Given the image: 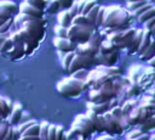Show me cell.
Masks as SVG:
<instances>
[{"instance_id":"cell-47","label":"cell","mask_w":155,"mask_h":140,"mask_svg":"<svg viewBox=\"0 0 155 140\" xmlns=\"http://www.w3.org/2000/svg\"><path fill=\"white\" fill-rule=\"evenodd\" d=\"M149 136H150V134H148L147 131H143L137 139H134V140H149Z\"/></svg>"},{"instance_id":"cell-53","label":"cell","mask_w":155,"mask_h":140,"mask_svg":"<svg viewBox=\"0 0 155 140\" xmlns=\"http://www.w3.org/2000/svg\"><path fill=\"white\" fill-rule=\"evenodd\" d=\"M4 119V117H2V113H1V110H0V121H2Z\"/></svg>"},{"instance_id":"cell-31","label":"cell","mask_w":155,"mask_h":140,"mask_svg":"<svg viewBox=\"0 0 155 140\" xmlns=\"http://www.w3.org/2000/svg\"><path fill=\"white\" fill-rule=\"evenodd\" d=\"M56 140H67L65 129L61 124H56Z\"/></svg>"},{"instance_id":"cell-35","label":"cell","mask_w":155,"mask_h":140,"mask_svg":"<svg viewBox=\"0 0 155 140\" xmlns=\"http://www.w3.org/2000/svg\"><path fill=\"white\" fill-rule=\"evenodd\" d=\"M12 22H13V18H10V19L6 21L5 23H2V24L0 26V34H7V33H10Z\"/></svg>"},{"instance_id":"cell-8","label":"cell","mask_w":155,"mask_h":140,"mask_svg":"<svg viewBox=\"0 0 155 140\" xmlns=\"http://www.w3.org/2000/svg\"><path fill=\"white\" fill-rule=\"evenodd\" d=\"M54 47L57 49V51H62V52H69V51H75L76 49V43L71 41L68 38H58L54 37L52 40Z\"/></svg>"},{"instance_id":"cell-41","label":"cell","mask_w":155,"mask_h":140,"mask_svg":"<svg viewBox=\"0 0 155 140\" xmlns=\"http://www.w3.org/2000/svg\"><path fill=\"white\" fill-rule=\"evenodd\" d=\"M151 6H153V5H151V4L149 2V4H147V5H144V6H142V7H139L138 10H136V11H133V13H134V16H136V17H138L139 15H142L143 12H145L147 10H149V9L151 7Z\"/></svg>"},{"instance_id":"cell-12","label":"cell","mask_w":155,"mask_h":140,"mask_svg":"<svg viewBox=\"0 0 155 140\" xmlns=\"http://www.w3.org/2000/svg\"><path fill=\"white\" fill-rule=\"evenodd\" d=\"M143 30H144V28H138V29H136V33H134L133 39H132V43H131L130 47L127 49L128 54H137L138 47H139L140 41H142V38H143Z\"/></svg>"},{"instance_id":"cell-7","label":"cell","mask_w":155,"mask_h":140,"mask_svg":"<svg viewBox=\"0 0 155 140\" xmlns=\"http://www.w3.org/2000/svg\"><path fill=\"white\" fill-rule=\"evenodd\" d=\"M103 114H104L105 124H107V127H105V133H108V134H110V135H120V134L124 133V129H122V127H121V124H120V121H119L116 117H114V116L110 113V111H107V112L103 113Z\"/></svg>"},{"instance_id":"cell-27","label":"cell","mask_w":155,"mask_h":140,"mask_svg":"<svg viewBox=\"0 0 155 140\" xmlns=\"http://www.w3.org/2000/svg\"><path fill=\"white\" fill-rule=\"evenodd\" d=\"M150 1L149 0H138V1H132V2H127V10L128 11H136V10H138L139 7H142V6H144V5H147V4H149Z\"/></svg>"},{"instance_id":"cell-51","label":"cell","mask_w":155,"mask_h":140,"mask_svg":"<svg viewBox=\"0 0 155 140\" xmlns=\"http://www.w3.org/2000/svg\"><path fill=\"white\" fill-rule=\"evenodd\" d=\"M10 34H11V33H7V34H0V46H1L2 41L5 40V38H6V37H10Z\"/></svg>"},{"instance_id":"cell-6","label":"cell","mask_w":155,"mask_h":140,"mask_svg":"<svg viewBox=\"0 0 155 140\" xmlns=\"http://www.w3.org/2000/svg\"><path fill=\"white\" fill-rule=\"evenodd\" d=\"M97 65V61H96V57H88V56H85V55H80V54H75L70 65H69V68H68V73H73L78 69H81V68H88L91 66H94Z\"/></svg>"},{"instance_id":"cell-54","label":"cell","mask_w":155,"mask_h":140,"mask_svg":"<svg viewBox=\"0 0 155 140\" xmlns=\"http://www.w3.org/2000/svg\"><path fill=\"white\" fill-rule=\"evenodd\" d=\"M127 2H132V1H138V0H126Z\"/></svg>"},{"instance_id":"cell-16","label":"cell","mask_w":155,"mask_h":140,"mask_svg":"<svg viewBox=\"0 0 155 140\" xmlns=\"http://www.w3.org/2000/svg\"><path fill=\"white\" fill-rule=\"evenodd\" d=\"M138 128L142 131H147V133H149L150 130H154L155 129V113L151 114L149 118H147L144 122L139 123L138 124Z\"/></svg>"},{"instance_id":"cell-38","label":"cell","mask_w":155,"mask_h":140,"mask_svg":"<svg viewBox=\"0 0 155 140\" xmlns=\"http://www.w3.org/2000/svg\"><path fill=\"white\" fill-rule=\"evenodd\" d=\"M143 131L139 129V128H137V129H133V130H131L127 135H126V139H128V140H134V139H137L140 134H142Z\"/></svg>"},{"instance_id":"cell-55","label":"cell","mask_w":155,"mask_h":140,"mask_svg":"<svg viewBox=\"0 0 155 140\" xmlns=\"http://www.w3.org/2000/svg\"><path fill=\"white\" fill-rule=\"evenodd\" d=\"M82 140H88V139H82Z\"/></svg>"},{"instance_id":"cell-20","label":"cell","mask_w":155,"mask_h":140,"mask_svg":"<svg viewBox=\"0 0 155 140\" xmlns=\"http://www.w3.org/2000/svg\"><path fill=\"white\" fill-rule=\"evenodd\" d=\"M39 129H40V122H35L29 128H27L22 133V135L23 136H35V135H39Z\"/></svg>"},{"instance_id":"cell-36","label":"cell","mask_w":155,"mask_h":140,"mask_svg":"<svg viewBox=\"0 0 155 140\" xmlns=\"http://www.w3.org/2000/svg\"><path fill=\"white\" fill-rule=\"evenodd\" d=\"M96 4H97V0H86L84 7H82V10H81V13H82V15H86Z\"/></svg>"},{"instance_id":"cell-34","label":"cell","mask_w":155,"mask_h":140,"mask_svg":"<svg viewBox=\"0 0 155 140\" xmlns=\"http://www.w3.org/2000/svg\"><path fill=\"white\" fill-rule=\"evenodd\" d=\"M10 124H8V122H7V119H2V121H0V140H2L4 139V136L6 135V133H7V130L10 129Z\"/></svg>"},{"instance_id":"cell-4","label":"cell","mask_w":155,"mask_h":140,"mask_svg":"<svg viewBox=\"0 0 155 140\" xmlns=\"http://www.w3.org/2000/svg\"><path fill=\"white\" fill-rule=\"evenodd\" d=\"M97 28L93 24L88 26H79V24H71L68 27V39L76 44H82L90 40L92 33Z\"/></svg>"},{"instance_id":"cell-17","label":"cell","mask_w":155,"mask_h":140,"mask_svg":"<svg viewBox=\"0 0 155 140\" xmlns=\"http://www.w3.org/2000/svg\"><path fill=\"white\" fill-rule=\"evenodd\" d=\"M139 100H134V99H130V100H126L122 105H120L121 106V108H122V111H124V114L125 116H128L130 113H131V111L133 110V108H136L138 105H139Z\"/></svg>"},{"instance_id":"cell-9","label":"cell","mask_w":155,"mask_h":140,"mask_svg":"<svg viewBox=\"0 0 155 140\" xmlns=\"http://www.w3.org/2000/svg\"><path fill=\"white\" fill-rule=\"evenodd\" d=\"M24 108H23V105L18 101L13 102V106H12V110L7 117V122L10 125H18L19 122H21V117H22V113H23Z\"/></svg>"},{"instance_id":"cell-18","label":"cell","mask_w":155,"mask_h":140,"mask_svg":"<svg viewBox=\"0 0 155 140\" xmlns=\"http://www.w3.org/2000/svg\"><path fill=\"white\" fill-rule=\"evenodd\" d=\"M154 55H155V39L153 38L151 39V41H150V44H149V46L147 47V50L139 56L140 57V60L142 61H145V62H148L150 58H153L154 57Z\"/></svg>"},{"instance_id":"cell-44","label":"cell","mask_w":155,"mask_h":140,"mask_svg":"<svg viewBox=\"0 0 155 140\" xmlns=\"http://www.w3.org/2000/svg\"><path fill=\"white\" fill-rule=\"evenodd\" d=\"M29 119H33V117H31L30 112H28V111H23V113H22V117H21V122H19V123L27 122V121H29Z\"/></svg>"},{"instance_id":"cell-30","label":"cell","mask_w":155,"mask_h":140,"mask_svg":"<svg viewBox=\"0 0 155 140\" xmlns=\"http://www.w3.org/2000/svg\"><path fill=\"white\" fill-rule=\"evenodd\" d=\"M109 111H110V113H111L114 117H116L119 121H121V119L125 117L124 111H122V108H121V106H120V105H115V106H113Z\"/></svg>"},{"instance_id":"cell-48","label":"cell","mask_w":155,"mask_h":140,"mask_svg":"<svg viewBox=\"0 0 155 140\" xmlns=\"http://www.w3.org/2000/svg\"><path fill=\"white\" fill-rule=\"evenodd\" d=\"M96 140H115L114 139V136L113 135H102V136H99V138H97Z\"/></svg>"},{"instance_id":"cell-32","label":"cell","mask_w":155,"mask_h":140,"mask_svg":"<svg viewBox=\"0 0 155 140\" xmlns=\"http://www.w3.org/2000/svg\"><path fill=\"white\" fill-rule=\"evenodd\" d=\"M23 1H25L27 4H29V5L34 6V7H38L40 10H44V11H45L46 4H47V1H45V0H23Z\"/></svg>"},{"instance_id":"cell-1","label":"cell","mask_w":155,"mask_h":140,"mask_svg":"<svg viewBox=\"0 0 155 140\" xmlns=\"http://www.w3.org/2000/svg\"><path fill=\"white\" fill-rule=\"evenodd\" d=\"M130 13L128 10H124L119 6H107L104 9L103 27L109 30H119L128 28Z\"/></svg>"},{"instance_id":"cell-2","label":"cell","mask_w":155,"mask_h":140,"mask_svg":"<svg viewBox=\"0 0 155 140\" xmlns=\"http://www.w3.org/2000/svg\"><path fill=\"white\" fill-rule=\"evenodd\" d=\"M59 95L64 97H79L88 86L85 80H78L73 77L59 80L56 85Z\"/></svg>"},{"instance_id":"cell-45","label":"cell","mask_w":155,"mask_h":140,"mask_svg":"<svg viewBox=\"0 0 155 140\" xmlns=\"http://www.w3.org/2000/svg\"><path fill=\"white\" fill-rule=\"evenodd\" d=\"M21 138V133L17 128V125H13L12 127V140H18Z\"/></svg>"},{"instance_id":"cell-3","label":"cell","mask_w":155,"mask_h":140,"mask_svg":"<svg viewBox=\"0 0 155 140\" xmlns=\"http://www.w3.org/2000/svg\"><path fill=\"white\" fill-rule=\"evenodd\" d=\"M70 129L84 139H88L93 133H96L93 123L90 121V118L85 113L76 114V117L74 118V121L71 123Z\"/></svg>"},{"instance_id":"cell-42","label":"cell","mask_w":155,"mask_h":140,"mask_svg":"<svg viewBox=\"0 0 155 140\" xmlns=\"http://www.w3.org/2000/svg\"><path fill=\"white\" fill-rule=\"evenodd\" d=\"M69 12H70V15L73 16V18L76 16V15H79L80 13V11H79V7H78V2L74 0V2H73V5L70 6V9H69Z\"/></svg>"},{"instance_id":"cell-43","label":"cell","mask_w":155,"mask_h":140,"mask_svg":"<svg viewBox=\"0 0 155 140\" xmlns=\"http://www.w3.org/2000/svg\"><path fill=\"white\" fill-rule=\"evenodd\" d=\"M0 18L4 19V21H8L10 18H13V16L11 13H8L7 11H5L4 9L0 7Z\"/></svg>"},{"instance_id":"cell-39","label":"cell","mask_w":155,"mask_h":140,"mask_svg":"<svg viewBox=\"0 0 155 140\" xmlns=\"http://www.w3.org/2000/svg\"><path fill=\"white\" fill-rule=\"evenodd\" d=\"M47 139H48V140H56V124H52V123H50Z\"/></svg>"},{"instance_id":"cell-13","label":"cell","mask_w":155,"mask_h":140,"mask_svg":"<svg viewBox=\"0 0 155 140\" xmlns=\"http://www.w3.org/2000/svg\"><path fill=\"white\" fill-rule=\"evenodd\" d=\"M151 39H153V34H151V32H150L149 29H145V28H144V30H143V38H142L140 45H139V47H138V51H137V54H138L139 56L147 50V47L149 46Z\"/></svg>"},{"instance_id":"cell-29","label":"cell","mask_w":155,"mask_h":140,"mask_svg":"<svg viewBox=\"0 0 155 140\" xmlns=\"http://www.w3.org/2000/svg\"><path fill=\"white\" fill-rule=\"evenodd\" d=\"M54 34L58 38H68V27H63L61 24H57L54 27Z\"/></svg>"},{"instance_id":"cell-21","label":"cell","mask_w":155,"mask_h":140,"mask_svg":"<svg viewBox=\"0 0 155 140\" xmlns=\"http://www.w3.org/2000/svg\"><path fill=\"white\" fill-rule=\"evenodd\" d=\"M48 127H50V122H47V121L40 122V129H39V138H40V140H48L47 139Z\"/></svg>"},{"instance_id":"cell-56","label":"cell","mask_w":155,"mask_h":140,"mask_svg":"<svg viewBox=\"0 0 155 140\" xmlns=\"http://www.w3.org/2000/svg\"><path fill=\"white\" fill-rule=\"evenodd\" d=\"M45 1H48V0H45Z\"/></svg>"},{"instance_id":"cell-26","label":"cell","mask_w":155,"mask_h":140,"mask_svg":"<svg viewBox=\"0 0 155 140\" xmlns=\"http://www.w3.org/2000/svg\"><path fill=\"white\" fill-rule=\"evenodd\" d=\"M71 24H79V26H88V24H92L88 18L86 17V15H82V13H79L76 15L74 18H73V22Z\"/></svg>"},{"instance_id":"cell-11","label":"cell","mask_w":155,"mask_h":140,"mask_svg":"<svg viewBox=\"0 0 155 140\" xmlns=\"http://www.w3.org/2000/svg\"><path fill=\"white\" fill-rule=\"evenodd\" d=\"M23 56H25V52H24L22 43H15L13 46L4 55V57H8L11 60H19Z\"/></svg>"},{"instance_id":"cell-37","label":"cell","mask_w":155,"mask_h":140,"mask_svg":"<svg viewBox=\"0 0 155 140\" xmlns=\"http://www.w3.org/2000/svg\"><path fill=\"white\" fill-rule=\"evenodd\" d=\"M36 121L35 119H29V121H27V122H23V123H19L18 125H17V128H18V130H19V133H21V135H22V133L27 129V128H29L31 124H34Z\"/></svg>"},{"instance_id":"cell-57","label":"cell","mask_w":155,"mask_h":140,"mask_svg":"<svg viewBox=\"0 0 155 140\" xmlns=\"http://www.w3.org/2000/svg\"><path fill=\"white\" fill-rule=\"evenodd\" d=\"M126 140H128V139H126Z\"/></svg>"},{"instance_id":"cell-10","label":"cell","mask_w":155,"mask_h":140,"mask_svg":"<svg viewBox=\"0 0 155 140\" xmlns=\"http://www.w3.org/2000/svg\"><path fill=\"white\" fill-rule=\"evenodd\" d=\"M18 13L29 15V16H33V17H36V18H44V10L34 7L29 4H27L25 1H23L18 5Z\"/></svg>"},{"instance_id":"cell-19","label":"cell","mask_w":155,"mask_h":140,"mask_svg":"<svg viewBox=\"0 0 155 140\" xmlns=\"http://www.w3.org/2000/svg\"><path fill=\"white\" fill-rule=\"evenodd\" d=\"M45 11H47L48 13L53 15V13H58L61 11V5L58 2V0H48L45 7Z\"/></svg>"},{"instance_id":"cell-24","label":"cell","mask_w":155,"mask_h":140,"mask_svg":"<svg viewBox=\"0 0 155 140\" xmlns=\"http://www.w3.org/2000/svg\"><path fill=\"white\" fill-rule=\"evenodd\" d=\"M155 16V6L153 5L149 10H147L145 12H143L142 15H139L137 18H138V21L140 22V23H144V22H147L148 19H150L151 17H154Z\"/></svg>"},{"instance_id":"cell-33","label":"cell","mask_w":155,"mask_h":140,"mask_svg":"<svg viewBox=\"0 0 155 140\" xmlns=\"http://www.w3.org/2000/svg\"><path fill=\"white\" fill-rule=\"evenodd\" d=\"M104 6H101L99 7V11H98V15H97V18H96V28H101L103 27V21H104Z\"/></svg>"},{"instance_id":"cell-46","label":"cell","mask_w":155,"mask_h":140,"mask_svg":"<svg viewBox=\"0 0 155 140\" xmlns=\"http://www.w3.org/2000/svg\"><path fill=\"white\" fill-rule=\"evenodd\" d=\"M143 24H144V28H145V29H149V30H150V29L153 28V26L155 24V16L151 17L150 19H148L147 22H144Z\"/></svg>"},{"instance_id":"cell-15","label":"cell","mask_w":155,"mask_h":140,"mask_svg":"<svg viewBox=\"0 0 155 140\" xmlns=\"http://www.w3.org/2000/svg\"><path fill=\"white\" fill-rule=\"evenodd\" d=\"M0 7L11 13L13 17L18 13V6L11 0H0Z\"/></svg>"},{"instance_id":"cell-40","label":"cell","mask_w":155,"mask_h":140,"mask_svg":"<svg viewBox=\"0 0 155 140\" xmlns=\"http://www.w3.org/2000/svg\"><path fill=\"white\" fill-rule=\"evenodd\" d=\"M58 2L61 5V10H69L74 0H58Z\"/></svg>"},{"instance_id":"cell-14","label":"cell","mask_w":155,"mask_h":140,"mask_svg":"<svg viewBox=\"0 0 155 140\" xmlns=\"http://www.w3.org/2000/svg\"><path fill=\"white\" fill-rule=\"evenodd\" d=\"M58 24L63 26V27H69L71 26V22H73V16L70 15L69 10H62L58 12Z\"/></svg>"},{"instance_id":"cell-22","label":"cell","mask_w":155,"mask_h":140,"mask_svg":"<svg viewBox=\"0 0 155 140\" xmlns=\"http://www.w3.org/2000/svg\"><path fill=\"white\" fill-rule=\"evenodd\" d=\"M74 55H75V51H69V52H65L64 54V56H62L61 58H62V67H63V69L64 71H67L68 72V68H69V65H70V62H71V60H73V57H74Z\"/></svg>"},{"instance_id":"cell-28","label":"cell","mask_w":155,"mask_h":140,"mask_svg":"<svg viewBox=\"0 0 155 140\" xmlns=\"http://www.w3.org/2000/svg\"><path fill=\"white\" fill-rule=\"evenodd\" d=\"M87 74H88L87 68H81V69H78V71L73 72L70 77H73V78H75V79H78V80H85V82H86Z\"/></svg>"},{"instance_id":"cell-52","label":"cell","mask_w":155,"mask_h":140,"mask_svg":"<svg viewBox=\"0 0 155 140\" xmlns=\"http://www.w3.org/2000/svg\"><path fill=\"white\" fill-rule=\"evenodd\" d=\"M150 32H151V34H153V35H155V24L153 26V28L150 29Z\"/></svg>"},{"instance_id":"cell-50","label":"cell","mask_w":155,"mask_h":140,"mask_svg":"<svg viewBox=\"0 0 155 140\" xmlns=\"http://www.w3.org/2000/svg\"><path fill=\"white\" fill-rule=\"evenodd\" d=\"M148 63H149V66H150L151 68H155V55H154L153 58H150V60L148 61Z\"/></svg>"},{"instance_id":"cell-49","label":"cell","mask_w":155,"mask_h":140,"mask_svg":"<svg viewBox=\"0 0 155 140\" xmlns=\"http://www.w3.org/2000/svg\"><path fill=\"white\" fill-rule=\"evenodd\" d=\"M76 2H78V7H79V11H80V13H81V10H82V7H84V5H85L86 0H78Z\"/></svg>"},{"instance_id":"cell-23","label":"cell","mask_w":155,"mask_h":140,"mask_svg":"<svg viewBox=\"0 0 155 140\" xmlns=\"http://www.w3.org/2000/svg\"><path fill=\"white\" fill-rule=\"evenodd\" d=\"M13 44H15V41H13V39L11 38V34H10V37H6L5 40L2 41V44H1V46H0V54L5 55V54L13 46Z\"/></svg>"},{"instance_id":"cell-5","label":"cell","mask_w":155,"mask_h":140,"mask_svg":"<svg viewBox=\"0 0 155 140\" xmlns=\"http://www.w3.org/2000/svg\"><path fill=\"white\" fill-rule=\"evenodd\" d=\"M111 32L113 33L109 35L108 40H110L117 49H128L136 33V28H126Z\"/></svg>"},{"instance_id":"cell-25","label":"cell","mask_w":155,"mask_h":140,"mask_svg":"<svg viewBox=\"0 0 155 140\" xmlns=\"http://www.w3.org/2000/svg\"><path fill=\"white\" fill-rule=\"evenodd\" d=\"M99 7H101V5H98V4H96L87 13H86V17L88 18V21L94 26L96 24V18H97V15H98V11H99ZM96 27V26H94Z\"/></svg>"}]
</instances>
